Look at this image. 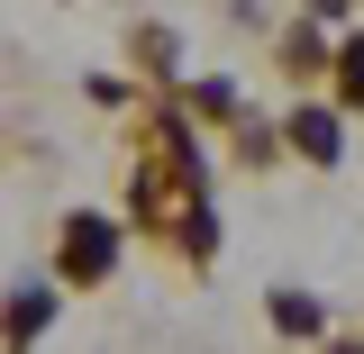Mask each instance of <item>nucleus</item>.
<instances>
[{"label": "nucleus", "instance_id": "nucleus-1", "mask_svg": "<svg viewBox=\"0 0 364 354\" xmlns=\"http://www.w3.org/2000/svg\"><path fill=\"white\" fill-rule=\"evenodd\" d=\"M109 255H119L109 219H73V227H64V272H73V282H100V272H109Z\"/></svg>", "mask_w": 364, "mask_h": 354}, {"label": "nucleus", "instance_id": "nucleus-2", "mask_svg": "<svg viewBox=\"0 0 364 354\" xmlns=\"http://www.w3.org/2000/svg\"><path fill=\"white\" fill-rule=\"evenodd\" d=\"M291 145H301V155H318V164H337V145H346V136H337V118H328V109H301V118H291Z\"/></svg>", "mask_w": 364, "mask_h": 354}, {"label": "nucleus", "instance_id": "nucleus-3", "mask_svg": "<svg viewBox=\"0 0 364 354\" xmlns=\"http://www.w3.org/2000/svg\"><path fill=\"white\" fill-rule=\"evenodd\" d=\"M46 318H55V291H18L9 300V336H37Z\"/></svg>", "mask_w": 364, "mask_h": 354}, {"label": "nucleus", "instance_id": "nucleus-4", "mask_svg": "<svg viewBox=\"0 0 364 354\" xmlns=\"http://www.w3.org/2000/svg\"><path fill=\"white\" fill-rule=\"evenodd\" d=\"M273 327H282V336H318V300L282 291V300H273Z\"/></svg>", "mask_w": 364, "mask_h": 354}, {"label": "nucleus", "instance_id": "nucleus-5", "mask_svg": "<svg viewBox=\"0 0 364 354\" xmlns=\"http://www.w3.org/2000/svg\"><path fill=\"white\" fill-rule=\"evenodd\" d=\"M337 73H346V100H364V37L346 45V55H337Z\"/></svg>", "mask_w": 364, "mask_h": 354}]
</instances>
